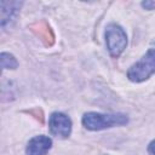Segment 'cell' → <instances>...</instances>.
Instances as JSON below:
<instances>
[{"mask_svg": "<svg viewBox=\"0 0 155 155\" xmlns=\"http://www.w3.org/2000/svg\"><path fill=\"white\" fill-rule=\"evenodd\" d=\"M50 132L59 138H67L71 132V120L63 113H52L48 119Z\"/></svg>", "mask_w": 155, "mask_h": 155, "instance_id": "obj_4", "label": "cell"}, {"mask_svg": "<svg viewBox=\"0 0 155 155\" xmlns=\"http://www.w3.org/2000/svg\"><path fill=\"white\" fill-rule=\"evenodd\" d=\"M1 27L5 29L7 24L15 21L17 17L21 2L17 1H1Z\"/></svg>", "mask_w": 155, "mask_h": 155, "instance_id": "obj_6", "label": "cell"}, {"mask_svg": "<svg viewBox=\"0 0 155 155\" xmlns=\"http://www.w3.org/2000/svg\"><path fill=\"white\" fill-rule=\"evenodd\" d=\"M128 119L124 114H101V113H86L82 116V125L91 131H99L110 128L114 126H121L127 124Z\"/></svg>", "mask_w": 155, "mask_h": 155, "instance_id": "obj_1", "label": "cell"}, {"mask_svg": "<svg viewBox=\"0 0 155 155\" xmlns=\"http://www.w3.org/2000/svg\"><path fill=\"white\" fill-rule=\"evenodd\" d=\"M105 42L109 53L113 57H119L127 45L125 30L116 23H110L105 29Z\"/></svg>", "mask_w": 155, "mask_h": 155, "instance_id": "obj_3", "label": "cell"}, {"mask_svg": "<svg viewBox=\"0 0 155 155\" xmlns=\"http://www.w3.org/2000/svg\"><path fill=\"white\" fill-rule=\"evenodd\" d=\"M155 74V47H151L147 53L127 71V78L133 82H142Z\"/></svg>", "mask_w": 155, "mask_h": 155, "instance_id": "obj_2", "label": "cell"}, {"mask_svg": "<svg viewBox=\"0 0 155 155\" xmlns=\"http://www.w3.org/2000/svg\"><path fill=\"white\" fill-rule=\"evenodd\" d=\"M0 62H1V68L2 69H15L18 65L16 58L12 54L6 53V52H2L0 54Z\"/></svg>", "mask_w": 155, "mask_h": 155, "instance_id": "obj_7", "label": "cell"}, {"mask_svg": "<svg viewBox=\"0 0 155 155\" xmlns=\"http://www.w3.org/2000/svg\"><path fill=\"white\" fill-rule=\"evenodd\" d=\"M142 6L147 10H154L155 8V1H144V2H142Z\"/></svg>", "mask_w": 155, "mask_h": 155, "instance_id": "obj_8", "label": "cell"}, {"mask_svg": "<svg viewBox=\"0 0 155 155\" xmlns=\"http://www.w3.org/2000/svg\"><path fill=\"white\" fill-rule=\"evenodd\" d=\"M148 153H149V155H155V139L149 143V145H148Z\"/></svg>", "mask_w": 155, "mask_h": 155, "instance_id": "obj_9", "label": "cell"}, {"mask_svg": "<svg viewBox=\"0 0 155 155\" xmlns=\"http://www.w3.org/2000/svg\"><path fill=\"white\" fill-rule=\"evenodd\" d=\"M52 140L46 136H36L28 142L25 148L27 155H46L51 149Z\"/></svg>", "mask_w": 155, "mask_h": 155, "instance_id": "obj_5", "label": "cell"}]
</instances>
